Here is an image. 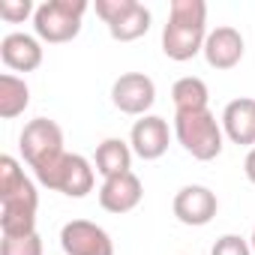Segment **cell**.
Segmentation results:
<instances>
[{
  "mask_svg": "<svg viewBox=\"0 0 255 255\" xmlns=\"http://www.w3.org/2000/svg\"><path fill=\"white\" fill-rule=\"evenodd\" d=\"M207 3L204 0H171L168 24L162 27V51L168 60L186 63L204 51L207 39Z\"/></svg>",
  "mask_w": 255,
  "mask_h": 255,
  "instance_id": "1",
  "label": "cell"
},
{
  "mask_svg": "<svg viewBox=\"0 0 255 255\" xmlns=\"http://www.w3.org/2000/svg\"><path fill=\"white\" fill-rule=\"evenodd\" d=\"M174 135L180 141V147L198 159V162H210L222 153V123L216 120V114L210 108L204 111H174Z\"/></svg>",
  "mask_w": 255,
  "mask_h": 255,
  "instance_id": "2",
  "label": "cell"
},
{
  "mask_svg": "<svg viewBox=\"0 0 255 255\" xmlns=\"http://www.w3.org/2000/svg\"><path fill=\"white\" fill-rule=\"evenodd\" d=\"M87 9H90L87 0H45L36 6L33 30L48 45L72 42L81 33V18Z\"/></svg>",
  "mask_w": 255,
  "mask_h": 255,
  "instance_id": "3",
  "label": "cell"
},
{
  "mask_svg": "<svg viewBox=\"0 0 255 255\" xmlns=\"http://www.w3.org/2000/svg\"><path fill=\"white\" fill-rule=\"evenodd\" d=\"M33 174L42 186H48L60 195H69V198H84L87 192H93V183H96V168L81 153H63L60 159H54L51 165H45Z\"/></svg>",
  "mask_w": 255,
  "mask_h": 255,
  "instance_id": "4",
  "label": "cell"
},
{
  "mask_svg": "<svg viewBox=\"0 0 255 255\" xmlns=\"http://www.w3.org/2000/svg\"><path fill=\"white\" fill-rule=\"evenodd\" d=\"M18 147H21L24 162L33 171H39L66 153L63 150V129L48 117H33L30 123H24V129L18 135Z\"/></svg>",
  "mask_w": 255,
  "mask_h": 255,
  "instance_id": "5",
  "label": "cell"
},
{
  "mask_svg": "<svg viewBox=\"0 0 255 255\" xmlns=\"http://www.w3.org/2000/svg\"><path fill=\"white\" fill-rule=\"evenodd\" d=\"M93 9L117 42H135L150 30V9L138 0H96Z\"/></svg>",
  "mask_w": 255,
  "mask_h": 255,
  "instance_id": "6",
  "label": "cell"
},
{
  "mask_svg": "<svg viewBox=\"0 0 255 255\" xmlns=\"http://www.w3.org/2000/svg\"><path fill=\"white\" fill-rule=\"evenodd\" d=\"M36 210H39V192L36 183L27 177L15 192L0 195V231L3 237H21L36 231Z\"/></svg>",
  "mask_w": 255,
  "mask_h": 255,
  "instance_id": "7",
  "label": "cell"
},
{
  "mask_svg": "<svg viewBox=\"0 0 255 255\" xmlns=\"http://www.w3.org/2000/svg\"><path fill=\"white\" fill-rule=\"evenodd\" d=\"M111 102L129 117H144L156 102V84L144 72H123L111 84Z\"/></svg>",
  "mask_w": 255,
  "mask_h": 255,
  "instance_id": "8",
  "label": "cell"
},
{
  "mask_svg": "<svg viewBox=\"0 0 255 255\" xmlns=\"http://www.w3.org/2000/svg\"><path fill=\"white\" fill-rule=\"evenodd\" d=\"M60 249L66 255H114V240L102 225L72 219L60 228Z\"/></svg>",
  "mask_w": 255,
  "mask_h": 255,
  "instance_id": "9",
  "label": "cell"
},
{
  "mask_svg": "<svg viewBox=\"0 0 255 255\" xmlns=\"http://www.w3.org/2000/svg\"><path fill=\"white\" fill-rule=\"evenodd\" d=\"M171 210L177 216V222L183 225H192V228H201L207 222H213L216 210H219V198L210 186H201V183H189V186H180L174 201H171Z\"/></svg>",
  "mask_w": 255,
  "mask_h": 255,
  "instance_id": "10",
  "label": "cell"
},
{
  "mask_svg": "<svg viewBox=\"0 0 255 255\" xmlns=\"http://www.w3.org/2000/svg\"><path fill=\"white\" fill-rule=\"evenodd\" d=\"M168 120L159 117V114H144L132 123V132H129V147L138 159L144 162H153L159 156H165L168 150Z\"/></svg>",
  "mask_w": 255,
  "mask_h": 255,
  "instance_id": "11",
  "label": "cell"
},
{
  "mask_svg": "<svg viewBox=\"0 0 255 255\" xmlns=\"http://www.w3.org/2000/svg\"><path fill=\"white\" fill-rule=\"evenodd\" d=\"M243 51H246V42H243L240 30L231 27V24H222V27H216V30L207 33L201 54H204V60H207L210 69L225 72V69H234L243 60Z\"/></svg>",
  "mask_w": 255,
  "mask_h": 255,
  "instance_id": "12",
  "label": "cell"
},
{
  "mask_svg": "<svg viewBox=\"0 0 255 255\" xmlns=\"http://www.w3.org/2000/svg\"><path fill=\"white\" fill-rule=\"evenodd\" d=\"M141 198H144V186L135 171L108 177L99 186V207L108 213H129L141 204Z\"/></svg>",
  "mask_w": 255,
  "mask_h": 255,
  "instance_id": "13",
  "label": "cell"
},
{
  "mask_svg": "<svg viewBox=\"0 0 255 255\" xmlns=\"http://www.w3.org/2000/svg\"><path fill=\"white\" fill-rule=\"evenodd\" d=\"M222 132L231 144L240 147H255V99L252 96H237L222 108Z\"/></svg>",
  "mask_w": 255,
  "mask_h": 255,
  "instance_id": "14",
  "label": "cell"
},
{
  "mask_svg": "<svg viewBox=\"0 0 255 255\" xmlns=\"http://www.w3.org/2000/svg\"><path fill=\"white\" fill-rule=\"evenodd\" d=\"M42 39L30 33H6L0 39V60L12 72H33L42 66Z\"/></svg>",
  "mask_w": 255,
  "mask_h": 255,
  "instance_id": "15",
  "label": "cell"
},
{
  "mask_svg": "<svg viewBox=\"0 0 255 255\" xmlns=\"http://www.w3.org/2000/svg\"><path fill=\"white\" fill-rule=\"evenodd\" d=\"M132 156L135 153H132L129 141H123V138H105L96 147L93 168L102 174V180H108V177H117V174L132 171Z\"/></svg>",
  "mask_w": 255,
  "mask_h": 255,
  "instance_id": "16",
  "label": "cell"
},
{
  "mask_svg": "<svg viewBox=\"0 0 255 255\" xmlns=\"http://www.w3.org/2000/svg\"><path fill=\"white\" fill-rule=\"evenodd\" d=\"M30 105V87L24 78L3 72L0 75V117L3 120H15L18 114H24V108Z\"/></svg>",
  "mask_w": 255,
  "mask_h": 255,
  "instance_id": "17",
  "label": "cell"
},
{
  "mask_svg": "<svg viewBox=\"0 0 255 255\" xmlns=\"http://www.w3.org/2000/svg\"><path fill=\"white\" fill-rule=\"evenodd\" d=\"M171 102H174V111H204L210 102V90L201 78L183 75L171 87Z\"/></svg>",
  "mask_w": 255,
  "mask_h": 255,
  "instance_id": "18",
  "label": "cell"
},
{
  "mask_svg": "<svg viewBox=\"0 0 255 255\" xmlns=\"http://www.w3.org/2000/svg\"><path fill=\"white\" fill-rule=\"evenodd\" d=\"M0 255H42L39 231L21 234V237H3L0 240Z\"/></svg>",
  "mask_w": 255,
  "mask_h": 255,
  "instance_id": "19",
  "label": "cell"
},
{
  "mask_svg": "<svg viewBox=\"0 0 255 255\" xmlns=\"http://www.w3.org/2000/svg\"><path fill=\"white\" fill-rule=\"evenodd\" d=\"M24 180H27V174H24V168L18 165L15 156H0V195L15 192Z\"/></svg>",
  "mask_w": 255,
  "mask_h": 255,
  "instance_id": "20",
  "label": "cell"
},
{
  "mask_svg": "<svg viewBox=\"0 0 255 255\" xmlns=\"http://www.w3.org/2000/svg\"><path fill=\"white\" fill-rule=\"evenodd\" d=\"M30 15H36V6L30 0H3V3H0V18L9 21V24H21Z\"/></svg>",
  "mask_w": 255,
  "mask_h": 255,
  "instance_id": "21",
  "label": "cell"
},
{
  "mask_svg": "<svg viewBox=\"0 0 255 255\" xmlns=\"http://www.w3.org/2000/svg\"><path fill=\"white\" fill-rule=\"evenodd\" d=\"M210 255H252V246H249V240L240 237V234H222V237L213 243Z\"/></svg>",
  "mask_w": 255,
  "mask_h": 255,
  "instance_id": "22",
  "label": "cell"
},
{
  "mask_svg": "<svg viewBox=\"0 0 255 255\" xmlns=\"http://www.w3.org/2000/svg\"><path fill=\"white\" fill-rule=\"evenodd\" d=\"M243 174H246V180L255 186V147L246 153V159H243Z\"/></svg>",
  "mask_w": 255,
  "mask_h": 255,
  "instance_id": "23",
  "label": "cell"
},
{
  "mask_svg": "<svg viewBox=\"0 0 255 255\" xmlns=\"http://www.w3.org/2000/svg\"><path fill=\"white\" fill-rule=\"evenodd\" d=\"M249 246H252V255H255V228H252V237H249Z\"/></svg>",
  "mask_w": 255,
  "mask_h": 255,
  "instance_id": "24",
  "label": "cell"
}]
</instances>
